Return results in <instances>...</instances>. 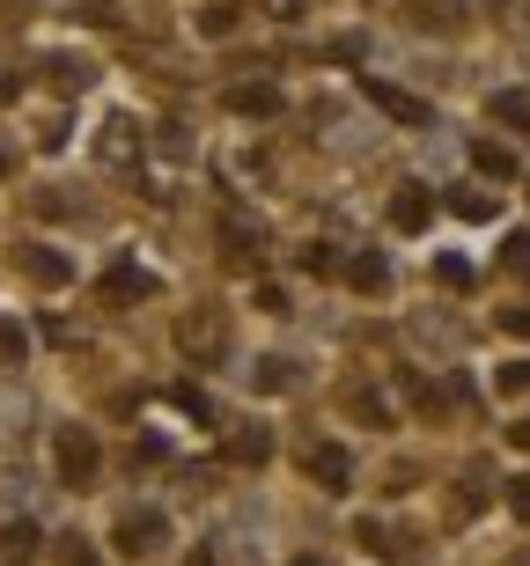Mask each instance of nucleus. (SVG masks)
<instances>
[{
  "label": "nucleus",
  "mask_w": 530,
  "mask_h": 566,
  "mask_svg": "<svg viewBox=\"0 0 530 566\" xmlns=\"http://www.w3.org/2000/svg\"><path fill=\"white\" fill-rule=\"evenodd\" d=\"M361 96L383 111V118H398V126H427L435 111L420 104V96H405V88H391V82H376V74H361Z\"/></svg>",
  "instance_id": "f257e3e1"
},
{
  "label": "nucleus",
  "mask_w": 530,
  "mask_h": 566,
  "mask_svg": "<svg viewBox=\"0 0 530 566\" xmlns=\"http://www.w3.org/2000/svg\"><path fill=\"white\" fill-rule=\"evenodd\" d=\"M60 479L66 485L96 479V434H89V427H60Z\"/></svg>",
  "instance_id": "f03ea898"
},
{
  "label": "nucleus",
  "mask_w": 530,
  "mask_h": 566,
  "mask_svg": "<svg viewBox=\"0 0 530 566\" xmlns=\"http://www.w3.org/2000/svg\"><path fill=\"white\" fill-rule=\"evenodd\" d=\"M310 479H318V493H346V479H354V457H346L340 441H318L310 449V463H302Z\"/></svg>",
  "instance_id": "7ed1b4c3"
},
{
  "label": "nucleus",
  "mask_w": 530,
  "mask_h": 566,
  "mask_svg": "<svg viewBox=\"0 0 530 566\" xmlns=\"http://www.w3.org/2000/svg\"><path fill=\"white\" fill-rule=\"evenodd\" d=\"M163 507H141V515H126V523H118V552H126V559H148L155 545H163Z\"/></svg>",
  "instance_id": "20e7f679"
},
{
  "label": "nucleus",
  "mask_w": 530,
  "mask_h": 566,
  "mask_svg": "<svg viewBox=\"0 0 530 566\" xmlns=\"http://www.w3.org/2000/svg\"><path fill=\"white\" fill-rule=\"evenodd\" d=\"M427 221H435V191H427V185H398V199H391V229L420 235Z\"/></svg>",
  "instance_id": "39448f33"
},
{
  "label": "nucleus",
  "mask_w": 530,
  "mask_h": 566,
  "mask_svg": "<svg viewBox=\"0 0 530 566\" xmlns=\"http://www.w3.org/2000/svg\"><path fill=\"white\" fill-rule=\"evenodd\" d=\"M280 104H288V96H280L273 82H243V88H229V111H236V118H273Z\"/></svg>",
  "instance_id": "423d86ee"
},
{
  "label": "nucleus",
  "mask_w": 530,
  "mask_h": 566,
  "mask_svg": "<svg viewBox=\"0 0 530 566\" xmlns=\"http://www.w3.org/2000/svg\"><path fill=\"white\" fill-rule=\"evenodd\" d=\"M22 273L38 280V287H66V280H74V265H66L60 251H44V243H30V251H22Z\"/></svg>",
  "instance_id": "0eeeda50"
},
{
  "label": "nucleus",
  "mask_w": 530,
  "mask_h": 566,
  "mask_svg": "<svg viewBox=\"0 0 530 566\" xmlns=\"http://www.w3.org/2000/svg\"><path fill=\"white\" fill-rule=\"evenodd\" d=\"M0 566H38V523H0Z\"/></svg>",
  "instance_id": "6e6552de"
},
{
  "label": "nucleus",
  "mask_w": 530,
  "mask_h": 566,
  "mask_svg": "<svg viewBox=\"0 0 530 566\" xmlns=\"http://www.w3.org/2000/svg\"><path fill=\"white\" fill-rule=\"evenodd\" d=\"M471 169H479V177H493V185H509V177H516V155L501 140H471Z\"/></svg>",
  "instance_id": "1a4fd4ad"
},
{
  "label": "nucleus",
  "mask_w": 530,
  "mask_h": 566,
  "mask_svg": "<svg viewBox=\"0 0 530 566\" xmlns=\"http://www.w3.org/2000/svg\"><path fill=\"white\" fill-rule=\"evenodd\" d=\"M340 273H346V280H354V287H361V294H383V287H391V265H383V258H376V251H361V258H346Z\"/></svg>",
  "instance_id": "9d476101"
},
{
  "label": "nucleus",
  "mask_w": 530,
  "mask_h": 566,
  "mask_svg": "<svg viewBox=\"0 0 530 566\" xmlns=\"http://www.w3.org/2000/svg\"><path fill=\"white\" fill-rule=\"evenodd\" d=\"M141 294H155V280L141 273V265H118V273L104 280V302H141Z\"/></svg>",
  "instance_id": "9b49d317"
},
{
  "label": "nucleus",
  "mask_w": 530,
  "mask_h": 566,
  "mask_svg": "<svg viewBox=\"0 0 530 566\" xmlns=\"http://www.w3.org/2000/svg\"><path fill=\"white\" fill-rule=\"evenodd\" d=\"M493 118L516 126V133H530V96H523V88H493Z\"/></svg>",
  "instance_id": "f8f14e48"
},
{
  "label": "nucleus",
  "mask_w": 530,
  "mask_h": 566,
  "mask_svg": "<svg viewBox=\"0 0 530 566\" xmlns=\"http://www.w3.org/2000/svg\"><path fill=\"white\" fill-rule=\"evenodd\" d=\"M273 457V434L266 427H251V434H229V463H266Z\"/></svg>",
  "instance_id": "ddd939ff"
},
{
  "label": "nucleus",
  "mask_w": 530,
  "mask_h": 566,
  "mask_svg": "<svg viewBox=\"0 0 530 566\" xmlns=\"http://www.w3.org/2000/svg\"><path fill=\"white\" fill-rule=\"evenodd\" d=\"M449 213H465V221H493V213H501V199H487V191H457V199H449Z\"/></svg>",
  "instance_id": "4468645a"
},
{
  "label": "nucleus",
  "mask_w": 530,
  "mask_h": 566,
  "mask_svg": "<svg viewBox=\"0 0 530 566\" xmlns=\"http://www.w3.org/2000/svg\"><path fill=\"white\" fill-rule=\"evenodd\" d=\"M295 265H302L310 280H332V273H340V251H332V243H310V251H302Z\"/></svg>",
  "instance_id": "2eb2a0df"
},
{
  "label": "nucleus",
  "mask_w": 530,
  "mask_h": 566,
  "mask_svg": "<svg viewBox=\"0 0 530 566\" xmlns=\"http://www.w3.org/2000/svg\"><path fill=\"white\" fill-rule=\"evenodd\" d=\"M435 280H443V287H457V294H465V287H471V265H465V258H457V251H435Z\"/></svg>",
  "instance_id": "dca6fc26"
},
{
  "label": "nucleus",
  "mask_w": 530,
  "mask_h": 566,
  "mask_svg": "<svg viewBox=\"0 0 530 566\" xmlns=\"http://www.w3.org/2000/svg\"><path fill=\"white\" fill-rule=\"evenodd\" d=\"M199 30H207V38H229V30H236V8H229V0L199 8Z\"/></svg>",
  "instance_id": "f3484780"
},
{
  "label": "nucleus",
  "mask_w": 530,
  "mask_h": 566,
  "mask_svg": "<svg viewBox=\"0 0 530 566\" xmlns=\"http://www.w3.org/2000/svg\"><path fill=\"white\" fill-rule=\"evenodd\" d=\"M177 412H191V420H199V427L214 420V405H207V390H191V382H177Z\"/></svg>",
  "instance_id": "a211bd4d"
},
{
  "label": "nucleus",
  "mask_w": 530,
  "mask_h": 566,
  "mask_svg": "<svg viewBox=\"0 0 530 566\" xmlns=\"http://www.w3.org/2000/svg\"><path fill=\"white\" fill-rule=\"evenodd\" d=\"M509 507H516V523H530V471L509 485Z\"/></svg>",
  "instance_id": "6ab92c4d"
},
{
  "label": "nucleus",
  "mask_w": 530,
  "mask_h": 566,
  "mask_svg": "<svg viewBox=\"0 0 530 566\" xmlns=\"http://www.w3.org/2000/svg\"><path fill=\"white\" fill-rule=\"evenodd\" d=\"M251 382H258V390H280V382H288V368H280V360H258Z\"/></svg>",
  "instance_id": "aec40b11"
},
{
  "label": "nucleus",
  "mask_w": 530,
  "mask_h": 566,
  "mask_svg": "<svg viewBox=\"0 0 530 566\" xmlns=\"http://www.w3.org/2000/svg\"><path fill=\"white\" fill-rule=\"evenodd\" d=\"M501 390H530V360H509V368H501Z\"/></svg>",
  "instance_id": "412c9836"
},
{
  "label": "nucleus",
  "mask_w": 530,
  "mask_h": 566,
  "mask_svg": "<svg viewBox=\"0 0 530 566\" xmlns=\"http://www.w3.org/2000/svg\"><path fill=\"white\" fill-rule=\"evenodd\" d=\"M501 332H516V338H530V302H523V310H501Z\"/></svg>",
  "instance_id": "4be33fe9"
},
{
  "label": "nucleus",
  "mask_w": 530,
  "mask_h": 566,
  "mask_svg": "<svg viewBox=\"0 0 530 566\" xmlns=\"http://www.w3.org/2000/svg\"><path fill=\"white\" fill-rule=\"evenodd\" d=\"M60 566H104V559H96V552H89V545H74V552H66Z\"/></svg>",
  "instance_id": "5701e85b"
},
{
  "label": "nucleus",
  "mask_w": 530,
  "mask_h": 566,
  "mask_svg": "<svg viewBox=\"0 0 530 566\" xmlns=\"http://www.w3.org/2000/svg\"><path fill=\"white\" fill-rule=\"evenodd\" d=\"M22 88V74H0V104H8V96H15Z\"/></svg>",
  "instance_id": "b1692460"
},
{
  "label": "nucleus",
  "mask_w": 530,
  "mask_h": 566,
  "mask_svg": "<svg viewBox=\"0 0 530 566\" xmlns=\"http://www.w3.org/2000/svg\"><path fill=\"white\" fill-rule=\"evenodd\" d=\"M8 169H15V147H8V140H0V177H8Z\"/></svg>",
  "instance_id": "393cba45"
},
{
  "label": "nucleus",
  "mask_w": 530,
  "mask_h": 566,
  "mask_svg": "<svg viewBox=\"0 0 530 566\" xmlns=\"http://www.w3.org/2000/svg\"><path fill=\"white\" fill-rule=\"evenodd\" d=\"M516 449H530V420H516Z\"/></svg>",
  "instance_id": "a878e982"
},
{
  "label": "nucleus",
  "mask_w": 530,
  "mask_h": 566,
  "mask_svg": "<svg viewBox=\"0 0 530 566\" xmlns=\"http://www.w3.org/2000/svg\"><path fill=\"white\" fill-rule=\"evenodd\" d=\"M295 566H324V559H318V552H302V559H295Z\"/></svg>",
  "instance_id": "bb28decb"
}]
</instances>
